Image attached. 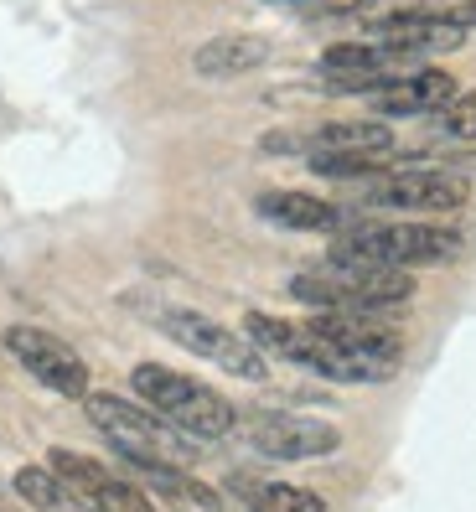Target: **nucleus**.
Wrapping results in <instances>:
<instances>
[{"label":"nucleus","mask_w":476,"mask_h":512,"mask_svg":"<svg viewBox=\"0 0 476 512\" xmlns=\"http://www.w3.org/2000/svg\"><path fill=\"white\" fill-rule=\"evenodd\" d=\"M161 331L171 342H182L192 357H202V363H213L233 378H244V383H264L270 378V363H264V352L244 337V331H233L213 316H202V311H182V306H171L161 311Z\"/></svg>","instance_id":"423d86ee"},{"label":"nucleus","mask_w":476,"mask_h":512,"mask_svg":"<svg viewBox=\"0 0 476 512\" xmlns=\"http://www.w3.org/2000/svg\"><path fill=\"white\" fill-rule=\"evenodd\" d=\"M254 207H259V218L295 228V233H337L342 228V207H332L326 197H311V192H259Z\"/></svg>","instance_id":"ddd939ff"},{"label":"nucleus","mask_w":476,"mask_h":512,"mask_svg":"<svg viewBox=\"0 0 476 512\" xmlns=\"http://www.w3.org/2000/svg\"><path fill=\"white\" fill-rule=\"evenodd\" d=\"M440 114H445V130H451L456 140H476V88L471 94H456Z\"/></svg>","instance_id":"a211bd4d"},{"label":"nucleus","mask_w":476,"mask_h":512,"mask_svg":"<svg viewBox=\"0 0 476 512\" xmlns=\"http://www.w3.org/2000/svg\"><path fill=\"white\" fill-rule=\"evenodd\" d=\"M264 57H270V42L264 37H249V32H223L213 42H202L192 52V73L197 78H244L254 73Z\"/></svg>","instance_id":"f8f14e48"},{"label":"nucleus","mask_w":476,"mask_h":512,"mask_svg":"<svg viewBox=\"0 0 476 512\" xmlns=\"http://www.w3.org/2000/svg\"><path fill=\"white\" fill-rule=\"evenodd\" d=\"M290 295L316 311H389L414 295V280L404 269H363V264H332L306 269L290 280Z\"/></svg>","instance_id":"39448f33"},{"label":"nucleus","mask_w":476,"mask_h":512,"mask_svg":"<svg viewBox=\"0 0 476 512\" xmlns=\"http://www.w3.org/2000/svg\"><path fill=\"white\" fill-rule=\"evenodd\" d=\"M0 512H16V507H11V502H6V492H0Z\"/></svg>","instance_id":"6ab92c4d"},{"label":"nucleus","mask_w":476,"mask_h":512,"mask_svg":"<svg viewBox=\"0 0 476 512\" xmlns=\"http://www.w3.org/2000/svg\"><path fill=\"white\" fill-rule=\"evenodd\" d=\"M466 249L461 228L440 223H378V228H347L332 244V264H363V269H425L451 264Z\"/></svg>","instance_id":"7ed1b4c3"},{"label":"nucleus","mask_w":476,"mask_h":512,"mask_svg":"<svg viewBox=\"0 0 476 512\" xmlns=\"http://www.w3.org/2000/svg\"><path fill=\"white\" fill-rule=\"evenodd\" d=\"M244 337L264 352V357H285V363H301L306 373H321L332 383H389L399 368L389 363H373V357H357L347 347H337L332 337H321L311 321H280V316H264L249 311L244 316Z\"/></svg>","instance_id":"f257e3e1"},{"label":"nucleus","mask_w":476,"mask_h":512,"mask_svg":"<svg viewBox=\"0 0 476 512\" xmlns=\"http://www.w3.org/2000/svg\"><path fill=\"white\" fill-rule=\"evenodd\" d=\"M233 430L270 461H321L342 450L337 425L311 419V414H290V409H249V414H238Z\"/></svg>","instance_id":"0eeeda50"},{"label":"nucleus","mask_w":476,"mask_h":512,"mask_svg":"<svg viewBox=\"0 0 476 512\" xmlns=\"http://www.w3.org/2000/svg\"><path fill=\"white\" fill-rule=\"evenodd\" d=\"M233 497L249 512H326V502L306 487H290V481H259V476H233L228 481Z\"/></svg>","instance_id":"2eb2a0df"},{"label":"nucleus","mask_w":476,"mask_h":512,"mask_svg":"<svg viewBox=\"0 0 476 512\" xmlns=\"http://www.w3.org/2000/svg\"><path fill=\"white\" fill-rule=\"evenodd\" d=\"M83 414L130 466H192L197 445L151 404H125L119 394H83Z\"/></svg>","instance_id":"f03ea898"},{"label":"nucleus","mask_w":476,"mask_h":512,"mask_svg":"<svg viewBox=\"0 0 476 512\" xmlns=\"http://www.w3.org/2000/svg\"><path fill=\"white\" fill-rule=\"evenodd\" d=\"M135 471H140L145 487L176 512H223V497L207 487V481H197L187 466H135Z\"/></svg>","instance_id":"4468645a"},{"label":"nucleus","mask_w":476,"mask_h":512,"mask_svg":"<svg viewBox=\"0 0 476 512\" xmlns=\"http://www.w3.org/2000/svg\"><path fill=\"white\" fill-rule=\"evenodd\" d=\"M6 352L42 388H52V394H63V399H83L88 394V363L63 337H52V331H42V326H6Z\"/></svg>","instance_id":"1a4fd4ad"},{"label":"nucleus","mask_w":476,"mask_h":512,"mask_svg":"<svg viewBox=\"0 0 476 512\" xmlns=\"http://www.w3.org/2000/svg\"><path fill=\"white\" fill-rule=\"evenodd\" d=\"M130 388H135L140 404H151L161 419H171V425L187 430L192 440H223L238 425V409L223 394H213L207 383L176 373L166 363H140L130 373Z\"/></svg>","instance_id":"20e7f679"},{"label":"nucleus","mask_w":476,"mask_h":512,"mask_svg":"<svg viewBox=\"0 0 476 512\" xmlns=\"http://www.w3.org/2000/svg\"><path fill=\"white\" fill-rule=\"evenodd\" d=\"M389 166H394V150H332V156H311V171L337 176V182H347V176H378Z\"/></svg>","instance_id":"f3484780"},{"label":"nucleus","mask_w":476,"mask_h":512,"mask_svg":"<svg viewBox=\"0 0 476 512\" xmlns=\"http://www.w3.org/2000/svg\"><path fill=\"white\" fill-rule=\"evenodd\" d=\"M47 466H52V471H57V481H63V487L78 497V507H83V512H156V507H151V497H145V492L135 487V481L114 476L109 466L78 456V450H52Z\"/></svg>","instance_id":"9d476101"},{"label":"nucleus","mask_w":476,"mask_h":512,"mask_svg":"<svg viewBox=\"0 0 476 512\" xmlns=\"http://www.w3.org/2000/svg\"><path fill=\"white\" fill-rule=\"evenodd\" d=\"M11 492L26 502V507H37V512H78V497L57 481L52 466H21L16 481H11Z\"/></svg>","instance_id":"dca6fc26"},{"label":"nucleus","mask_w":476,"mask_h":512,"mask_svg":"<svg viewBox=\"0 0 476 512\" xmlns=\"http://www.w3.org/2000/svg\"><path fill=\"white\" fill-rule=\"evenodd\" d=\"M451 99H456V78L440 73V68H420V73H404L394 83H383L368 104H373L378 119H420V114H440Z\"/></svg>","instance_id":"9b49d317"},{"label":"nucleus","mask_w":476,"mask_h":512,"mask_svg":"<svg viewBox=\"0 0 476 512\" xmlns=\"http://www.w3.org/2000/svg\"><path fill=\"white\" fill-rule=\"evenodd\" d=\"M466 182L451 171H378L363 187V207L383 213H461L466 207Z\"/></svg>","instance_id":"6e6552de"}]
</instances>
